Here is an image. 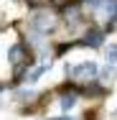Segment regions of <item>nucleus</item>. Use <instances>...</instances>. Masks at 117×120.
I'll list each match as a JSON object with an SVG mask.
<instances>
[{"label": "nucleus", "instance_id": "obj_8", "mask_svg": "<svg viewBox=\"0 0 117 120\" xmlns=\"http://www.w3.org/2000/svg\"><path fill=\"white\" fill-rule=\"evenodd\" d=\"M36 120H46V118H36Z\"/></svg>", "mask_w": 117, "mask_h": 120}, {"label": "nucleus", "instance_id": "obj_4", "mask_svg": "<svg viewBox=\"0 0 117 120\" xmlns=\"http://www.w3.org/2000/svg\"><path fill=\"white\" fill-rule=\"evenodd\" d=\"M48 67H51V61H41L36 69H31V72L23 77V82H25V84H36V82L43 77V72H48Z\"/></svg>", "mask_w": 117, "mask_h": 120}, {"label": "nucleus", "instance_id": "obj_2", "mask_svg": "<svg viewBox=\"0 0 117 120\" xmlns=\"http://www.w3.org/2000/svg\"><path fill=\"white\" fill-rule=\"evenodd\" d=\"M104 38H107V36H104L102 28H92V31H87V36H84L79 44H82V46H89V49H102L104 46Z\"/></svg>", "mask_w": 117, "mask_h": 120}, {"label": "nucleus", "instance_id": "obj_1", "mask_svg": "<svg viewBox=\"0 0 117 120\" xmlns=\"http://www.w3.org/2000/svg\"><path fill=\"white\" fill-rule=\"evenodd\" d=\"M66 77H69L71 84H82V90H84V87H89V84L97 82L99 67H97V61H92V59H84L79 64H69L66 67Z\"/></svg>", "mask_w": 117, "mask_h": 120}, {"label": "nucleus", "instance_id": "obj_7", "mask_svg": "<svg viewBox=\"0 0 117 120\" xmlns=\"http://www.w3.org/2000/svg\"><path fill=\"white\" fill-rule=\"evenodd\" d=\"M46 120H84L79 115H59V118H46Z\"/></svg>", "mask_w": 117, "mask_h": 120}, {"label": "nucleus", "instance_id": "obj_3", "mask_svg": "<svg viewBox=\"0 0 117 120\" xmlns=\"http://www.w3.org/2000/svg\"><path fill=\"white\" fill-rule=\"evenodd\" d=\"M97 82H99L102 87H107V90H110V87L117 82V67H110V64H104V67L99 69V77H97Z\"/></svg>", "mask_w": 117, "mask_h": 120}, {"label": "nucleus", "instance_id": "obj_5", "mask_svg": "<svg viewBox=\"0 0 117 120\" xmlns=\"http://www.w3.org/2000/svg\"><path fill=\"white\" fill-rule=\"evenodd\" d=\"M23 54H25L23 44H15V46H10V51H8V61L18 69V67H21V61H23Z\"/></svg>", "mask_w": 117, "mask_h": 120}, {"label": "nucleus", "instance_id": "obj_6", "mask_svg": "<svg viewBox=\"0 0 117 120\" xmlns=\"http://www.w3.org/2000/svg\"><path fill=\"white\" fill-rule=\"evenodd\" d=\"M104 64H110V67H117V41H110V44H104Z\"/></svg>", "mask_w": 117, "mask_h": 120}]
</instances>
